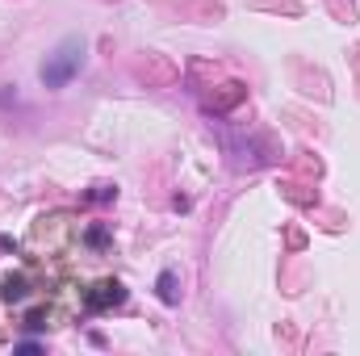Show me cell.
<instances>
[{
  "label": "cell",
  "mask_w": 360,
  "mask_h": 356,
  "mask_svg": "<svg viewBox=\"0 0 360 356\" xmlns=\"http://www.w3.org/2000/svg\"><path fill=\"white\" fill-rule=\"evenodd\" d=\"M126 298H130V293H126V285L109 276V281H96V285H92L89 293H84V306H89L92 314H105V310H113V306H122Z\"/></svg>",
  "instance_id": "cell-2"
},
{
  "label": "cell",
  "mask_w": 360,
  "mask_h": 356,
  "mask_svg": "<svg viewBox=\"0 0 360 356\" xmlns=\"http://www.w3.org/2000/svg\"><path fill=\"white\" fill-rule=\"evenodd\" d=\"M84 55H89V42L84 38H63L46 59H42V68H38V80H42V89H51V92H59V89H68L76 76H80V68H84Z\"/></svg>",
  "instance_id": "cell-1"
},
{
  "label": "cell",
  "mask_w": 360,
  "mask_h": 356,
  "mask_svg": "<svg viewBox=\"0 0 360 356\" xmlns=\"http://www.w3.org/2000/svg\"><path fill=\"white\" fill-rule=\"evenodd\" d=\"M89 243H92V248H109V231H105V227H92Z\"/></svg>",
  "instance_id": "cell-5"
},
{
  "label": "cell",
  "mask_w": 360,
  "mask_h": 356,
  "mask_svg": "<svg viewBox=\"0 0 360 356\" xmlns=\"http://www.w3.org/2000/svg\"><path fill=\"white\" fill-rule=\"evenodd\" d=\"M155 293H160V302H164V306H180V276L172 272V268H164V272H160Z\"/></svg>",
  "instance_id": "cell-3"
},
{
  "label": "cell",
  "mask_w": 360,
  "mask_h": 356,
  "mask_svg": "<svg viewBox=\"0 0 360 356\" xmlns=\"http://www.w3.org/2000/svg\"><path fill=\"white\" fill-rule=\"evenodd\" d=\"M0 298L4 302H21L25 298V276H4L0 281Z\"/></svg>",
  "instance_id": "cell-4"
}]
</instances>
